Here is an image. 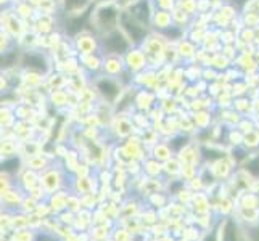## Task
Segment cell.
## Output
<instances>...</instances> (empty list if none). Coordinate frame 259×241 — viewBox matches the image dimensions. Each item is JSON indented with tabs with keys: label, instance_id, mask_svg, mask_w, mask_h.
<instances>
[{
	"label": "cell",
	"instance_id": "6da1fadb",
	"mask_svg": "<svg viewBox=\"0 0 259 241\" xmlns=\"http://www.w3.org/2000/svg\"><path fill=\"white\" fill-rule=\"evenodd\" d=\"M221 241H249L246 228L240 225V222L227 216L222 219V228H221Z\"/></svg>",
	"mask_w": 259,
	"mask_h": 241
},
{
	"label": "cell",
	"instance_id": "7a4b0ae2",
	"mask_svg": "<svg viewBox=\"0 0 259 241\" xmlns=\"http://www.w3.org/2000/svg\"><path fill=\"white\" fill-rule=\"evenodd\" d=\"M106 49H108L110 52H113V53H122L124 50L127 49V42L124 40L121 35L114 34L108 40H106Z\"/></svg>",
	"mask_w": 259,
	"mask_h": 241
},
{
	"label": "cell",
	"instance_id": "3957f363",
	"mask_svg": "<svg viewBox=\"0 0 259 241\" xmlns=\"http://www.w3.org/2000/svg\"><path fill=\"white\" fill-rule=\"evenodd\" d=\"M224 219V217H222ZM222 219L218 222L214 227H209L206 231L203 233L200 241H221V228H222Z\"/></svg>",
	"mask_w": 259,
	"mask_h": 241
},
{
	"label": "cell",
	"instance_id": "277c9868",
	"mask_svg": "<svg viewBox=\"0 0 259 241\" xmlns=\"http://www.w3.org/2000/svg\"><path fill=\"white\" fill-rule=\"evenodd\" d=\"M24 65L35 68V69H44L46 68V61H44V58L40 55H26Z\"/></svg>",
	"mask_w": 259,
	"mask_h": 241
},
{
	"label": "cell",
	"instance_id": "5b68a950",
	"mask_svg": "<svg viewBox=\"0 0 259 241\" xmlns=\"http://www.w3.org/2000/svg\"><path fill=\"white\" fill-rule=\"evenodd\" d=\"M245 171L249 175H253L254 178H259V158H254V159L249 161V163H246Z\"/></svg>",
	"mask_w": 259,
	"mask_h": 241
},
{
	"label": "cell",
	"instance_id": "8992f818",
	"mask_svg": "<svg viewBox=\"0 0 259 241\" xmlns=\"http://www.w3.org/2000/svg\"><path fill=\"white\" fill-rule=\"evenodd\" d=\"M100 90H102L103 95L108 97L110 100H113V98L118 95V90H116V87L111 82H102L100 84Z\"/></svg>",
	"mask_w": 259,
	"mask_h": 241
},
{
	"label": "cell",
	"instance_id": "52a82bcc",
	"mask_svg": "<svg viewBox=\"0 0 259 241\" xmlns=\"http://www.w3.org/2000/svg\"><path fill=\"white\" fill-rule=\"evenodd\" d=\"M15 241H35V235L31 230H18L15 233Z\"/></svg>",
	"mask_w": 259,
	"mask_h": 241
}]
</instances>
